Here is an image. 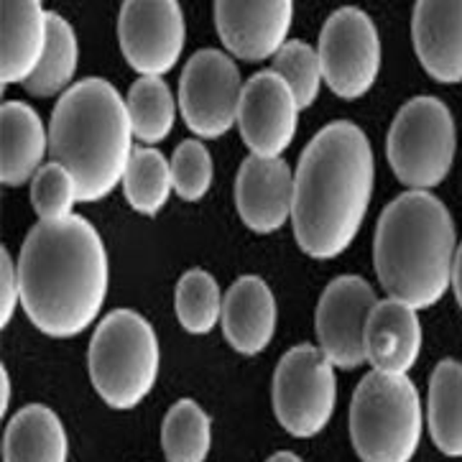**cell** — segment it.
Wrapping results in <instances>:
<instances>
[{
    "instance_id": "cell-1",
    "label": "cell",
    "mask_w": 462,
    "mask_h": 462,
    "mask_svg": "<svg viewBox=\"0 0 462 462\" xmlns=\"http://www.w3.org/2000/svg\"><path fill=\"white\" fill-rule=\"evenodd\" d=\"M21 307L31 325L67 340L90 328L107 294L103 238L85 217L36 223L18 255Z\"/></svg>"
},
{
    "instance_id": "cell-2",
    "label": "cell",
    "mask_w": 462,
    "mask_h": 462,
    "mask_svg": "<svg viewBox=\"0 0 462 462\" xmlns=\"http://www.w3.org/2000/svg\"><path fill=\"white\" fill-rule=\"evenodd\" d=\"M373 151L368 135L337 120L314 135L294 174L291 225L297 245L317 261L350 248L373 197Z\"/></svg>"
},
{
    "instance_id": "cell-3",
    "label": "cell",
    "mask_w": 462,
    "mask_h": 462,
    "mask_svg": "<svg viewBox=\"0 0 462 462\" xmlns=\"http://www.w3.org/2000/svg\"><path fill=\"white\" fill-rule=\"evenodd\" d=\"M455 223L439 197L406 192L375 225L373 269L388 299L430 310L448 294L455 263Z\"/></svg>"
},
{
    "instance_id": "cell-4",
    "label": "cell",
    "mask_w": 462,
    "mask_h": 462,
    "mask_svg": "<svg viewBox=\"0 0 462 462\" xmlns=\"http://www.w3.org/2000/svg\"><path fill=\"white\" fill-rule=\"evenodd\" d=\"M125 100L100 77L64 92L49 123V153L79 187V202H100L123 181L134 153Z\"/></svg>"
},
{
    "instance_id": "cell-5",
    "label": "cell",
    "mask_w": 462,
    "mask_h": 462,
    "mask_svg": "<svg viewBox=\"0 0 462 462\" xmlns=\"http://www.w3.org/2000/svg\"><path fill=\"white\" fill-rule=\"evenodd\" d=\"M159 337L146 317L116 310L100 319L88 350L92 388L110 409H135L159 378Z\"/></svg>"
},
{
    "instance_id": "cell-6",
    "label": "cell",
    "mask_w": 462,
    "mask_h": 462,
    "mask_svg": "<svg viewBox=\"0 0 462 462\" xmlns=\"http://www.w3.org/2000/svg\"><path fill=\"white\" fill-rule=\"evenodd\" d=\"M350 439L360 462H411L421 442V399L406 375L371 371L350 402Z\"/></svg>"
},
{
    "instance_id": "cell-7",
    "label": "cell",
    "mask_w": 462,
    "mask_h": 462,
    "mask_svg": "<svg viewBox=\"0 0 462 462\" xmlns=\"http://www.w3.org/2000/svg\"><path fill=\"white\" fill-rule=\"evenodd\" d=\"M457 149L455 120L437 97L421 95L403 105L386 138L388 164L411 192H430L448 180Z\"/></svg>"
},
{
    "instance_id": "cell-8",
    "label": "cell",
    "mask_w": 462,
    "mask_h": 462,
    "mask_svg": "<svg viewBox=\"0 0 462 462\" xmlns=\"http://www.w3.org/2000/svg\"><path fill=\"white\" fill-rule=\"evenodd\" d=\"M337 381L335 365L319 347L297 345L291 347L273 371L271 402L273 414L286 432L297 439L319 434L335 411Z\"/></svg>"
},
{
    "instance_id": "cell-9",
    "label": "cell",
    "mask_w": 462,
    "mask_h": 462,
    "mask_svg": "<svg viewBox=\"0 0 462 462\" xmlns=\"http://www.w3.org/2000/svg\"><path fill=\"white\" fill-rule=\"evenodd\" d=\"M322 79L332 95L358 100L375 85L381 75V36L371 15L345 5L325 21L319 33Z\"/></svg>"
},
{
    "instance_id": "cell-10",
    "label": "cell",
    "mask_w": 462,
    "mask_h": 462,
    "mask_svg": "<svg viewBox=\"0 0 462 462\" xmlns=\"http://www.w3.org/2000/svg\"><path fill=\"white\" fill-rule=\"evenodd\" d=\"M240 95L243 85L236 61L217 49H202L181 72V118L197 138L215 141L238 123Z\"/></svg>"
},
{
    "instance_id": "cell-11",
    "label": "cell",
    "mask_w": 462,
    "mask_h": 462,
    "mask_svg": "<svg viewBox=\"0 0 462 462\" xmlns=\"http://www.w3.org/2000/svg\"><path fill=\"white\" fill-rule=\"evenodd\" d=\"M187 39L181 5L174 0H125L118 15V42L138 75L162 77L177 67Z\"/></svg>"
},
{
    "instance_id": "cell-12",
    "label": "cell",
    "mask_w": 462,
    "mask_h": 462,
    "mask_svg": "<svg viewBox=\"0 0 462 462\" xmlns=\"http://www.w3.org/2000/svg\"><path fill=\"white\" fill-rule=\"evenodd\" d=\"M378 304L373 286L360 276H340L328 283L314 312L317 347L340 371L365 363L363 335L373 307Z\"/></svg>"
},
{
    "instance_id": "cell-13",
    "label": "cell",
    "mask_w": 462,
    "mask_h": 462,
    "mask_svg": "<svg viewBox=\"0 0 462 462\" xmlns=\"http://www.w3.org/2000/svg\"><path fill=\"white\" fill-rule=\"evenodd\" d=\"M299 105L289 85L273 69L258 72L245 85L238 105L243 143L258 159H282L294 141Z\"/></svg>"
},
{
    "instance_id": "cell-14",
    "label": "cell",
    "mask_w": 462,
    "mask_h": 462,
    "mask_svg": "<svg viewBox=\"0 0 462 462\" xmlns=\"http://www.w3.org/2000/svg\"><path fill=\"white\" fill-rule=\"evenodd\" d=\"M212 11L223 46L245 61L276 57L294 18L291 0H217Z\"/></svg>"
},
{
    "instance_id": "cell-15",
    "label": "cell",
    "mask_w": 462,
    "mask_h": 462,
    "mask_svg": "<svg viewBox=\"0 0 462 462\" xmlns=\"http://www.w3.org/2000/svg\"><path fill=\"white\" fill-rule=\"evenodd\" d=\"M236 208L254 233L269 236L291 220L294 174L283 159L248 156L236 177Z\"/></svg>"
},
{
    "instance_id": "cell-16",
    "label": "cell",
    "mask_w": 462,
    "mask_h": 462,
    "mask_svg": "<svg viewBox=\"0 0 462 462\" xmlns=\"http://www.w3.org/2000/svg\"><path fill=\"white\" fill-rule=\"evenodd\" d=\"M419 64L434 82H462V0H421L411 15Z\"/></svg>"
},
{
    "instance_id": "cell-17",
    "label": "cell",
    "mask_w": 462,
    "mask_h": 462,
    "mask_svg": "<svg viewBox=\"0 0 462 462\" xmlns=\"http://www.w3.org/2000/svg\"><path fill=\"white\" fill-rule=\"evenodd\" d=\"M421 340L424 332L417 310L396 299H381L373 307L363 335L365 363L378 373L406 375L421 356Z\"/></svg>"
},
{
    "instance_id": "cell-18",
    "label": "cell",
    "mask_w": 462,
    "mask_h": 462,
    "mask_svg": "<svg viewBox=\"0 0 462 462\" xmlns=\"http://www.w3.org/2000/svg\"><path fill=\"white\" fill-rule=\"evenodd\" d=\"M276 299L269 283L258 276H240L223 297V335L240 356H258L276 332Z\"/></svg>"
},
{
    "instance_id": "cell-19",
    "label": "cell",
    "mask_w": 462,
    "mask_h": 462,
    "mask_svg": "<svg viewBox=\"0 0 462 462\" xmlns=\"http://www.w3.org/2000/svg\"><path fill=\"white\" fill-rule=\"evenodd\" d=\"M0 82H26L42 64L49 36V14L39 0H5L0 5Z\"/></svg>"
},
{
    "instance_id": "cell-20",
    "label": "cell",
    "mask_w": 462,
    "mask_h": 462,
    "mask_svg": "<svg viewBox=\"0 0 462 462\" xmlns=\"http://www.w3.org/2000/svg\"><path fill=\"white\" fill-rule=\"evenodd\" d=\"M0 180L5 187H21L42 169L49 131L31 105L11 100L0 110Z\"/></svg>"
},
{
    "instance_id": "cell-21",
    "label": "cell",
    "mask_w": 462,
    "mask_h": 462,
    "mask_svg": "<svg viewBox=\"0 0 462 462\" xmlns=\"http://www.w3.org/2000/svg\"><path fill=\"white\" fill-rule=\"evenodd\" d=\"M69 442L61 419L44 406L29 403L3 432V462H67Z\"/></svg>"
},
{
    "instance_id": "cell-22",
    "label": "cell",
    "mask_w": 462,
    "mask_h": 462,
    "mask_svg": "<svg viewBox=\"0 0 462 462\" xmlns=\"http://www.w3.org/2000/svg\"><path fill=\"white\" fill-rule=\"evenodd\" d=\"M430 434L448 457H462V363L442 360L430 378Z\"/></svg>"
},
{
    "instance_id": "cell-23",
    "label": "cell",
    "mask_w": 462,
    "mask_h": 462,
    "mask_svg": "<svg viewBox=\"0 0 462 462\" xmlns=\"http://www.w3.org/2000/svg\"><path fill=\"white\" fill-rule=\"evenodd\" d=\"M77 60H79V46H77L75 29L60 14H49L44 57L36 72L23 82V88L36 97H51L60 92L64 95L69 82L75 79Z\"/></svg>"
},
{
    "instance_id": "cell-24",
    "label": "cell",
    "mask_w": 462,
    "mask_h": 462,
    "mask_svg": "<svg viewBox=\"0 0 462 462\" xmlns=\"http://www.w3.org/2000/svg\"><path fill=\"white\" fill-rule=\"evenodd\" d=\"M125 107H128L134 135L146 146L162 143L174 128L177 103L162 77L135 79L125 97Z\"/></svg>"
},
{
    "instance_id": "cell-25",
    "label": "cell",
    "mask_w": 462,
    "mask_h": 462,
    "mask_svg": "<svg viewBox=\"0 0 462 462\" xmlns=\"http://www.w3.org/2000/svg\"><path fill=\"white\" fill-rule=\"evenodd\" d=\"M171 189V162H166L164 153L156 149H134L123 174V192L128 205L135 212L153 217L164 209Z\"/></svg>"
},
{
    "instance_id": "cell-26",
    "label": "cell",
    "mask_w": 462,
    "mask_h": 462,
    "mask_svg": "<svg viewBox=\"0 0 462 462\" xmlns=\"http://www.w3.org/2000/svg\"><path fill=\"white\" fill-rule=\"evenodd\" d=\"M212 445V421L192 399H180L162 421L166 462H205Z\"/></svg>"
},
{
    "instance_id": "cell-27",
    "label": "cell",
    "mask_w": 462,
    "mask_h": 462,
    "mask_svg": "<svg viewBox=\"0 0 462 462\" xmlns=\"http://www.w3.org/2000/svg\"><path fill=\"white\" fill-rule=\"evenodd\" d=\"M174 310L189 335H208L223 317V297L215 276L202 269L187 271L174 289Z\"/></svg>"
},
{
    "instance_id": "cell-28",
    "label": "cell",
    "mask_w": 462,
    "mask_h": 462,
    "mask_svg": "<svg viewBox=\"0 0 462 462\" xmlns=\"http://www.w3.org/2000/svg\"><path fill=\"white\" fill-rule=\"evenodd\" d=\"M273 72L289 85L299 110H307L319 95L322 64L319 54L304 42H286L273 57Z\"/></svg>"
},
{
    "instance_id": "cell-29",
    "label": "cell",
    "mask_w": 462,
    "mask_h": 462,
    "mask_svg": "<svg viewBox=\"0 0 462 462\" xmlns=\"http://www.w3.org/2000/svg\"><path fill=\"white\" fill-rule=\"evenodd\" d=\"M75 202H79V187L75 177L57 162L42 166L31 180V205L42 223L69 217Z\"/></svg>"
},
{
    "instance_id": "cell-30",
    "label": "cell",
    "mask_w": 462,
    "mask_h": 462,
    "mask_svg": "<svg viewBox=\"0 0 462 462\" xmlns=\"http://www.w3.org/2000/svg\"><path fill=\"white\" fill-rule=\"evenodd\" d=\"M171 180H174V192L184 202H199L209 192L212 156L197 138H187L177 146L171 156Z\"/></svg>"
},
{
    "instance_id": "cell-31",
    "label": "cell",
    "mask_w": 462,
    "mask_h": 462,
    "mask_svg": "<svg viewBox=\"0 0 462 462\" xmlns=\"http://www.w3.org/2000/svg\"><path fill=\"white\" fill-rule=\"evenodd\" d=\"M21 301V276H18V263H14L11 254L3 248L0 251V325L8 328L14 319L15 304Z\"/></svg>"
},
{
    "instance_id": "cell-32",
    "label": "cell",
    "mask_w": 462,
    "mask_h": 462,
    "mask_svg": "<svg viewBox=\"0 0 462 462\" xmlns=\"http://www.w3.org/2000/svg\"><path fill=\"white\" fill-rule=\"evenodd\" d=\"M452 291H455V299H457V304H460L462 310V243L457 245V251H455V263H452Z\"/></svg>"
},
{
    "instance_id": "cell-33",
    "label": "cell",
    "mask_w": 462,
    "mask_h": 462,
    "mask_svg": "<svg viewBox=\"0 0 462 462\" xmlns=\"http://www.w3.org/2000/svg\"><path fill=\"white\" fill-rule=\"evenodd\" d=\"M0 388H3L0 411H3V417H5V411H8V406H11V378H8V371H5V368L0 371Z\"/></svg>"
},
{
    "instance_id": "cell-34",
    "label": "cell",
    "mask_w": 462,
    "mask_h": 462,
    "mask_svg": "<svg viewBox=\"0 0 462 462\" xmlns=\"http://www.w3.org/2000/svg\"><path fill=\"white\" fill-rule=\"evenodd\" d=\"M266 462H304V460H301L299 455H294V452H286V449H283V452H276V455H271Z\"/></svg>"
}]
</instances>
